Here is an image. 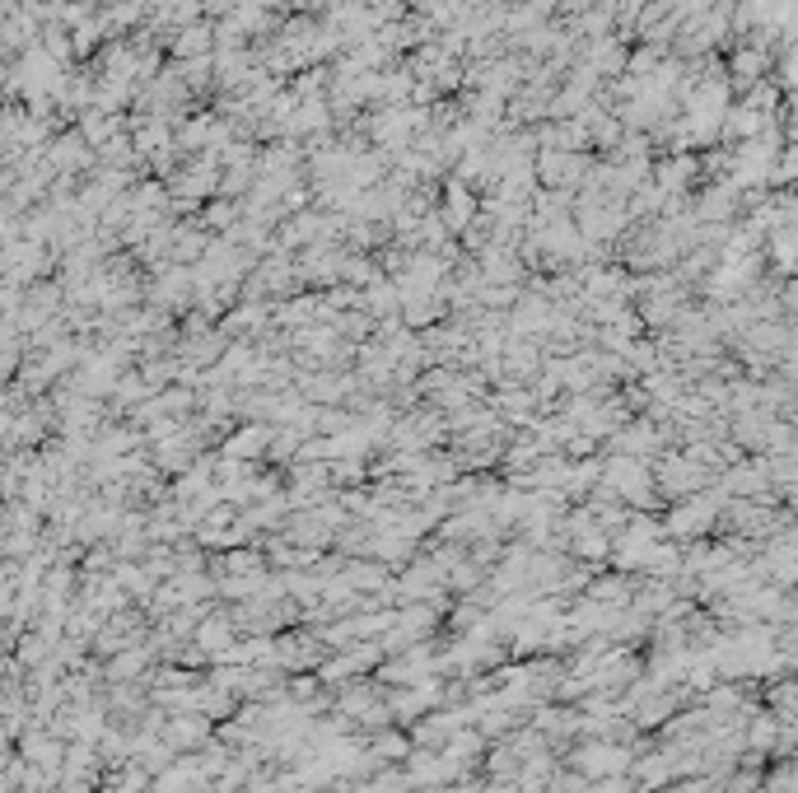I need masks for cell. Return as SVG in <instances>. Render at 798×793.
Segmentation results:
<instances>
[{
	"mask_svg": "<svg viewBox=\"0 0 798 793\" xmlns=\"http://www.w3.org/2000/svg\"><path fill=\"white\" fill-rule=\"evenodd\" d=\"M215 42H220V38H215L211 24H187V28H178V38H174V56L178 61H197V56H206Z\"/></svg>",
	"mask_w": 798,
	"mask_h": 793,
	"instance_id": "52a82bcc",
	"label": "cell"
},
{
	"mask_svg": "<svg viewBox=\"0 0 798 793\" xmlns=\"http://www.w3.org/2000/svg\"><path fill=\"white\" fill-rule=\"evenodd\" d=\"M164 742L174 752H206L211 746V719L206 714H168L164 719Z\"/></svg>",
	"mask_w": 798,
	"mask_h": 793,
	"instance_id": "7a4b0ae2",
	"label": "cell"
},
{
	"mask_svg": "<svg viewBox=\"0 0 798 793\" xmlns=\"http://www.w3.org/2000/svg\"><path fill=\"white\" fill-rule=\"evenodd\" d=\"M192 644H197V653H206V658L220 663L225 653L233 649V621H229V616H206V621L197 626Z\"/></svg>",
	"mask_w": 798,
	"mask_h": 793,
	"instance_id": "277c9868",
	"label": "cell"
},
{
	"mask_svg": "<svg viewBox=\"0 0 798 793\" xmlns=\"http://www.w3.org/2000/svg\"><path fill=\"white\" fill-rule=\"evenodd\" d=\"M47 164H52L56 174H75V168L93 164V154H89V140H85L80 131H71V136H56L52 145H47Z\"/></svg>",
	"mask_w": 798,
	"mask_h": 793,
	"instance_id": "3957f363",
	"label": "cell"
},
{
	"mask_svg": "<svg viewBox=\"0 0 798 793\" xmlns=\"http://www.w3.org/2000/svg\"><path fill=\"white\" fill-rule=\"evenodd\" d=\"M411 733H397V728H379V733L369 738V752L379 756V766H406V760H411Z\"/></svg>",
	"mask_w": 798,
	"mask_h": 793,
	"instance_id": "8992f818",
	"label": "cell"
},
{
	"mask_svg": "<svg viewBox=\"0 0 798 793\" xmlns=\"http://www.w3.org/2000/svg\"><path fill=\"white\" fill-rule=\"evenodd\" d=\"M233 220H239V206H233V201H211V210H206L211 229H229Z\"/></svg>",
	"mask_w": 798,
	"mask_h": 793,
	"instance_id": "30bf717a",
	"label": "cell"
},
{
	"mask_svg": "<svg viewBox=\"0 0 798 793\" xmlns=\"http://www.w3.org/2000/svg\"><path fill=\"white\" fill-rule=\"evenodd\" d=\"M733 71H738V80H757L761 56H757V52H743V56H738V66H733Z\"/></svg>",
	"mask_w": 798,
	"mask_h": 793,
	"instance_id": "8fae6325",
	"label": "cell"
},
{
	"mask_svg": "<svg viewBox=\"0 0 798 793\" xmlns=\"http://www.w3.org/2000/svg\"><path fill=\"white\" fill-rule=\"evenodd\" d=\"M266 444H271V439H266V430H243L239 439L225 444V458H233V462H239V458H253V453H262Z\"/></svg>",
	"mask_w": 798,
	"mask_h": 793,
	"instance_id": "9c48e42d",
	"label": "cell"
},
{
	"mask_svg": "<svg viewBox=\"0 0 798 793\" xmlns=\"http://www.w3.org/2000/svg\"><path fill=\"white\" fill-rule=\"evenodd\" d=\"M574 766H579V775L584 780H612V775H631L635 770V752L631 746H621V742H612V738H593V742H584L574 752Z\"/></svg>",
	"mask_w": 798,
	"mask_h": 793,
	"instance_id": "6da1fadb",
	"label": "cell"
},
{
	"mask_svg": "<svg viewBox=\"0 0 798 793\" xmlns=\"http://www.w3.org/2000/svg\"><path fill=\"white\" fill-rule=\"evenodd\" d=\"M276 667H322L318 640H308V635H286V640H276Z\"/></svg>",
	"mask_w": 798,
	"mask_h": 793,
	"instance_id": "5b68a950",
	"label": "cell"
},
{
	"mask_svg": "<svg viewBox=\"0 0 798 793\" xmlns=\"http://www.w3.org/2000/svg\"><path fill=\"white\" fill-rule=\"evenodd\" d=\"M150 658H154L150 649H122L117 658L107 663V677H113V681H131V677H140V673H145V667H150Z\"/></svg>",
	"mask_w": 798,
	"mask_h": 793,
	"instance_id": "ba28073f",
	"label": "cell"
}]
</instances>
